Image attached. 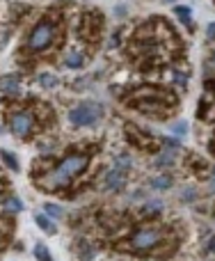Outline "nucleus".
Returning <instances> with one entry per match:
<instances>
[{
    "label": "nucleus",
    "mask_w": 215,
    "mask_h": 261,
    "mask_svg": "<svg viewBox=\"0 0 215 261\" xmlns=\"http://www.w3.org/2000/svg\"><path fill=\"white\" fill-rule=\"evenodd\" d=\"M126 103L130 108L140 110V113L147 115H165L167 108L172 103V96L165 94L163 89H156V87H140L133 96H130Z\"/></svg>",
    "instance_id": "f03ea898"
},
{
    "label": "nucleus",
    "mask_w": 215,
    "mask_h": 261,
    "mask_svg": "<svg viewBox=\"0 0 215 261\" xmlns=\"http://www.w3.org/2000/svg\"><path fill=\"white\" fill-rule=\"evenodd\" d=\"M21 208H23V202H21L19 197H14V195H12V197H5L3 199V213H19Z\"/></svg>",
    "instance_id": "9d476101"
},
{
    "label": "nucleus",
    "mask_w": 215,
    "mask_h": 261,
    "mask_svg": "<svg viewBox=\"0 0 215 261\" xmlns=\"http://www.w3.org/2000/svg\"><path fill=\"white\" fill-rule=\"evenodd\" d=\"M35 113L32 110H16V113L10 115V128L12 133L19 135V138H25V135L32 133V128H35Z\"/></svg>",
    "instance_id": "423d86ee"
},
{
    "label": "nucleus",
    "mask_w": 215,
    "mask_h": 261,
    "mask_svg": "<svg viewBox=\"0 0 215 261\" xmlns=\"http://www.w3.org/2000/svg\"><path fill=\"white\" fill-rule=\"evenodd\" d=\"M165 238V232L160 227H142V229H135V232L128 236L126 241V247L133 252H149L154 247H158Z\"/></svg>",
    "instance_id": "20e7f679"
},
{
    "label": "nucleus",
    "mask_w": 215,
    "mask_h": 261,
    "mask_svg": "<svg viewBox=\"0 0 215 261\" xmlns=\"http://www.w3.org/2000/svg\"><path fill=\"white\" fill-rule=\"evenodd\" d=\"M206 37L215 41V23H210V25H208V30H206Z\"/></svg>",
    "instance_id": "4be33fe9"
},
{
    "label": "nucleus",
    "mask_w": 215,
    "mask_h": 261,
    "mask_svg": "<svg viewBox=\"0 0 215 261\" xmlns=\"http://www.w3.org/2000/svg\"><path fill=\"white\" fill-rule=\"evenodd\" d=\"M172 163H174V153L172 151H163V156L156 158V165H158V168H163V165H172Z\"/></svg>",
    "instance_id": "2eb2a0df"
},
{
    "label": "nucleus",
    "mask_w": 215,
    "mask_h": 261,
    "mask_svg": "<svg viewBox=\"0 0 215 261\" xmlns=\"http://www.w3.org/2000/svg\"><path fill=\"white\" fill-rule=\"evenodd\" d=\"M35 222H37V227H39L41 232H46V234H55V232H57L55 222L48 220L46 216H37V218H35Z\"/></svg>",
    "instance_id": "ddd939ff"
},
{
    "label": "nucleus",
    "mask_w": 215,
    "mask_h": 261,
    "mask_svg": "<svg viewBox=\"0 0 215 261\" xmlns=\"http://www.w3.org/2000/svg\"><path fill=\"white\" fill-rule=\"evenodd\" d=\"M185 78H188L185 74H181V71H174V83H179L181 87H185Z\"/></svg>",
    "instance_id": "aec40b11"
},
{
    "label": "nucleus",
    "mask_w": 215,
    "mask_h": 261,
    "mask_svg": "<svg viewBox=\"0 0 215 261\" xmlns=\"http://www.w3.org/2000/svg\"><path fill=\"white\" fill-rule=\"evenodd\" d=\"M103 186L105 190H121V188L126 186V177H124V170H110V172L103 177Z\"/></svg>",
    "instance_id": "0eeeda50"
},
{
    "label": "nucleus",
    "mask_w": 215,
    "mask_h": 261,
    "mask_svg": "<svg viewBox=\"0 0 215 261\" xmlns=\"http://www.w3.org/2000/svg\"><path fill=\"white\" fill-rule=\"evenodd\" d=\"M66 117H69V122L74 124V126H78V128L96 126L99 119L103 117V106L96 103V101H83V103L74 106Z\"/></svg>",
    "instance_id": "39448f33"
},
{
    "label": "nucleus",
    "mask_w": 215,
    "mask_h": 261,
    "mask_svg": "<svg viewBox=\"0 0 215 261\" xmlns=\"http://www.w3.org/2000/svg\"><path fill=\"white\" fill-rule=\"evenodd\" d=\"M174 14H176V19H179L181 23L185 25V28L192 30V23H190V7H188V5H176V7H174Z\"/></svg>",
    "instance_id": "f8f14e48"
},
{
    "label": "nucleus",
    "mask_w": 215,
    "mask_h": 261,
    "mask_svg": "<svg viewBox=\"0 0 215 261\" xmlns=\"http://www.w3.org/2000/svg\"><path fill=\"white\" fill-rule=\"evenodd\" d=\"M35 256L39 261H50V252L46 250L44 245H35Z\"/></svg>",
    "instance_id": "a211bd4d"
},
{
    "label": "nucleus",
    "mask_w": 215,
    "mask_h": 261,
    "mask_svg": "<svg viewBox=\"0 0 215 261\" xmlns=\"http://www.w3.org/2000/svg\"><path fill=\"white\" fill-rule=\"evenodd\" d=\"M3 163H5V168L12 170V172H19V170H21L19 161H16V156L10 151V149H3Z\"/></svg>",
    "instance_id": "4468645a"
},
{
    "label": "nucleus",
    "mask_w": 215,
    "mask_h": 261,
    "mask_svg": "<svg viewBox=\"0 0 215 261\" xmlns=\"http://www.w3.org/2000/svg\"><path fill=\"white\" fill-rule=\"evenodd\" d=\"M87 163H90V156H87V153H69V156H64L57 165L46 170L44 177H37V183H39L44 190H60V188H66V186H71V181H74L78 174L85 172Z\"/></svg>",
    "instance_id": "f257e3e1"
},
{
    "label": "nucleus",
    "mask_w": 215,
    "mask_h": 261,
    "mask_svg": "<svg viewBox=\"0 0 215 261\" xmlns=\"http://www.w3.org/2000/svg\"><path fill=\"white\" fill-rule=\"evenodd\" d=\"M170 128H172V133H176V135H185V133H188V124H185L183 119H179V122H174Z\"/></svg>",
    "instance_id": "f3484780"
},
{
    "label": "nucleus",
    "mask_w": 215,
    "mask_h": 261,
    "mask_svg": "<svg viewBox=\"0 0 215 261\" xmlns=\"http://www.w3.org/2000/svg\"><path fill=\"white\" fill-rule=\"evenodd\" d=\"M3 96L5 99H16V96H21V87H19V80L12 78V76H5L3 78Z\"/></svg>",
    "instance_id": "6e6552de"
},
{
    "label": "nucleus",
    "mask_w": 215,
    "mask_h": 261,
    "mask_svg": "<svg viewBox=\"0 0 215 261\" xmlns=\"http://www.w3.org/2000/svg\"><path fill=\"white\" fill-rule=\"evenodd\" d=\"M206 87H208L210 92H215V80H208V83H206Z\"/></svg>",
    "instance_id": "5701e85b"
},
{
    "label": "nucleus",
    "mask_w": 215,
    "mask_h": 261,
    "mask_svg": "<svg viewBox=\"0 0 215 261\" xmlns=\"http://www.w3.org/2000/svg\"><path fill=\"white\" fill-rule=\"evenodd\" d=\"M57 37V21L53 16H44L41 21H37L35 28L28 32L25 37V48L32 50V53H44L53 46Z\"/></svg>",
    "instance_id": "7ed1b4c3"
},
{
    "label": "nucleus",
    "mask_w": 215,
    "mask_h": 261,
    "mask_svg": "<svg viewBox=\"0 0 215 261\" xmlns=\"http://www.w3.org/2000/svg\"><path fill=\"white\" fill-rule=\"evenodd\" d=\"M39 80H41V85H44V87H55V85H57V83H55L57 78H55L53 74H41Z\"/></svg>",
    "instance_id": "6ab92c4d"
},
{
    "label": "nucleus",
    "mask_w": 215,
    "mask_h": 261,
    "mask_svg": "<svg viewBox=\"0 0 215 261\" xmlns=\"http://www.w3.org/2000/svg\"><path fill=\"white\" fill-rule=\"evenodd\" d=\"M85 53H80V50H69V53L64 55V64L69 67V69H80L83 64H85Z\"/></svg>",
    "instance_id": "1a4fd4ad"
},
{
    "label": "nucleus",
    "mask_w": 215,
    "mask_h": 261,
    "mask_svg": "<svg viewBox=\"0 0 215 261\" xmlns=\"http://www.w3.org/2000/svg\"><path fill=\"white\" fill-rule=\"evenodd\" d=\"M163 142H165L170 149H181V142H179V140H174V138H165Z\"/></svg>",
    "instance_id": "412c9836"
},
{
    "label": "nucleus",
    "mask_w": 215,
    "mask_h": 261,
    "mask_svg": "<svg viewBox=\"0 0 215 261\" xmlns=\"http://www.w3.org/2000/svg\"><path fill=\"white\" fill-rule=\"evenodd\" d=\"M44 208H46V216L62 218V206H60V204H44Z\"/></svg>",
    "instance_id": "dca6fc26"
},
{
    "label": "nucleus",
    "mask_w": 215,
    "mask_h": 261,
    "mask_svg": "<svg viewBox=\"0 0 215 261\" xmlns=\"http://www.w3.org/2000/svg\"><path fill=\"white\" fill-rule=\"evenodd\" d=\"M174 186V179L170 177V174H160V177H154L151 179V188H156V190H167V188Z\"/></svg>",
    "instance_id": "9b49d317"
}]
</instances>
